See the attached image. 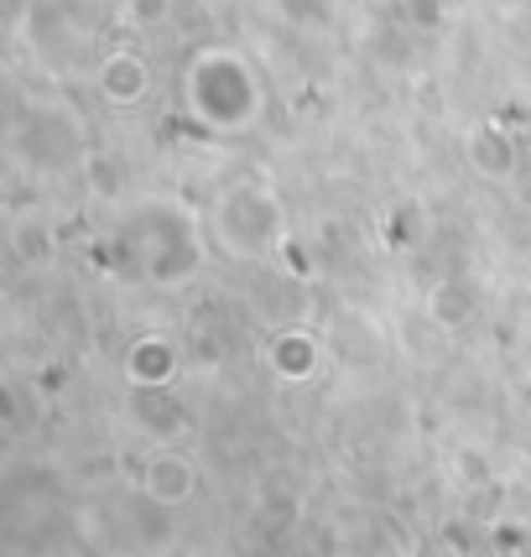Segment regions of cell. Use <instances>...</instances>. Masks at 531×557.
Here are the masks:
<instances>
[{
	"mask_svg": "<svg viewBox=\"0 0 531 557\" xmlns=\"http://www.w3.org/2000/svg\"><path fill=\"white\" fill-rule=\"evenodd\" d=\"M146 490L157 495V500H188L194 495V469L183 454H151L146 463Z\"/></svg>",
	"mask_w": 531,
	"mask_h": 557,
	"instance_id": "1",
	"label": "cell"
}]
</instances>
